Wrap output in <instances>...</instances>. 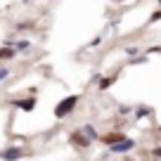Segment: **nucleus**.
Instances as JSON below:
<instances>
[{"label": "nucleus", "mask_w": 161, "mask_h": 161, "mask_svg": "<svg viewBox=\"0 0 161 161\" xmlns=\"http://www.w3.org/2000/svg\"><path fill=\"white\" fill-rule=\"evenodd\" d=\"M111 83H114V78H102V80H100V90H107Z\"/></svg>", "instance_id": "nucleus-8"}, {"label": "nucleus", "mask_w": 161, "mask_h": 161, "mask_svg": "<svg viewBox=\"0 0 161 161\" xmlns=\"http://www.w3.org/2000/svg\"><path fill=\"white\" fill-rule=\"evenodd\" d=\"M154 154H156V156H161V147H159V149H154Z\"/></svg>", "instance_id": "nucleus-10"}, {"label": "nucleus", "mask_w": 161, "mask_h": 161, "mask_svg": "<svg viewBox=\"0 0 161 161\" xmlns=\"http://www.w3.org/2000/svg\"><path fill=\"white\" fill-rule=\"evenodd\" d=\"M17 50H10V47H0V59H10V57H14Z\"/></svg>", "instance_id": "nucleus-7"}, {"label": "nucleus", "mask_w": 161, "mask_h": 161, "mask_svg": "<svg viewBox=\"0 0 161 161\" xmlns=\"http://www.w3.org/2000/svg\"><path fill=\"white\" fill-rule=\"evenodd\" d=\"M21 154H24V152H21V149H5V152H3V159L12 161V159H19Z\"/></svg>", "instance_id": "nucleus-5"}, {"label": "nucleus", "mask_w": 161, "mask_h": 161, "mask_svg": "<svg viewBox=\"0 0 161 161\" xmlns=\"http://www.w3.org/2000/svg\"><path fill=\"white\" fill-rule=\"evenodd\" d=\"M102 140L107 142V145H116L119 140H123V135H119V133H114V135H104Z\"/></svg>", "instance_id": "nucleus-6"}, {"label": "nucleus", "mask_w": 161, "mask_h": 161, "mask_svg": "<svg viewBox=\"0 0 161 161\" xmlns=\"http://www.w3.org/2000/svg\"><path fill=\"white\" fill-rule=\"evenodd\" d=\"M24 3H29V0H24Z\"/></svg>", "instance_id": "nucleus-11"}, {"label": "nucleus", "mask_w": 161, "mask_h": 161, "mask_svg": "<svg viewBox=\"0 0 161 161\" xmlns=\"http://www.w3.org/2000/svg\"><path fill=\"white\" fill-rule=\"evenodd\" d=\"M14 107H19V109H24V111H31L36 107V100H33V97H31V100H17Z\"/></svg>", "instance_id": "nucleus-4"}, {"label": "nucleus", "mask_w": 161, "mask_h": 161, "mask_svg": "<svg viewBox=\"0 0 161 161\" xmlns=\"http://www.w3.org/2000/svg\"><path fill=\"white\" fill-rule=\"evenodd\" d=\"M5 76H7V69H3L0 71V78H5Z\"/></svg>", "instance_id": "nucleus-9"}, {"label": "nucleus", "mask_w": 161, "mask_h": 161, "mask_svg": "<svg viewBox=\"0 0 161 161\" xmlns=\"http://www.w3.org/2000/svg\"><path fill=\"white\" fill-rule=\"evenodd\" d=\"M128 149H133V140H126V137L111 145V152H128Z\"/></svg>", "instance_id": "nucleus-3"}, {"label": "nucleus", "mask_w": 161, "mask_h": 161, "mask_svg": "<svg viewBox=\"0 0 161 161\" xmlns=\"http://www.w3.org/2000/svg\"><path fill=\"white\" fill-rule=\"evenodd\" d=\"M78 104V97L76 95H71V97H64V100L59 102V104H57V109H55V116L57 119H64L66 114H71V111H74V107Z\"/></svg>", "instance_id": "nucleus-1"}, {"label": "nucleus", "mask_w": 161, "mask_h": 161, "mask_svg": "<svg viewBox=\"0 0 161 161\" xmlns=\"http://www.w3.org/2000/svg\"><path fill=\"white\" fill-rule=\"evenodd\" d=\"M69 140H71V145H76V147H88V145H90V137L83 135V133H74Z\"/></svg>", "instance_id": "nucleus-2"}]
</instances>
